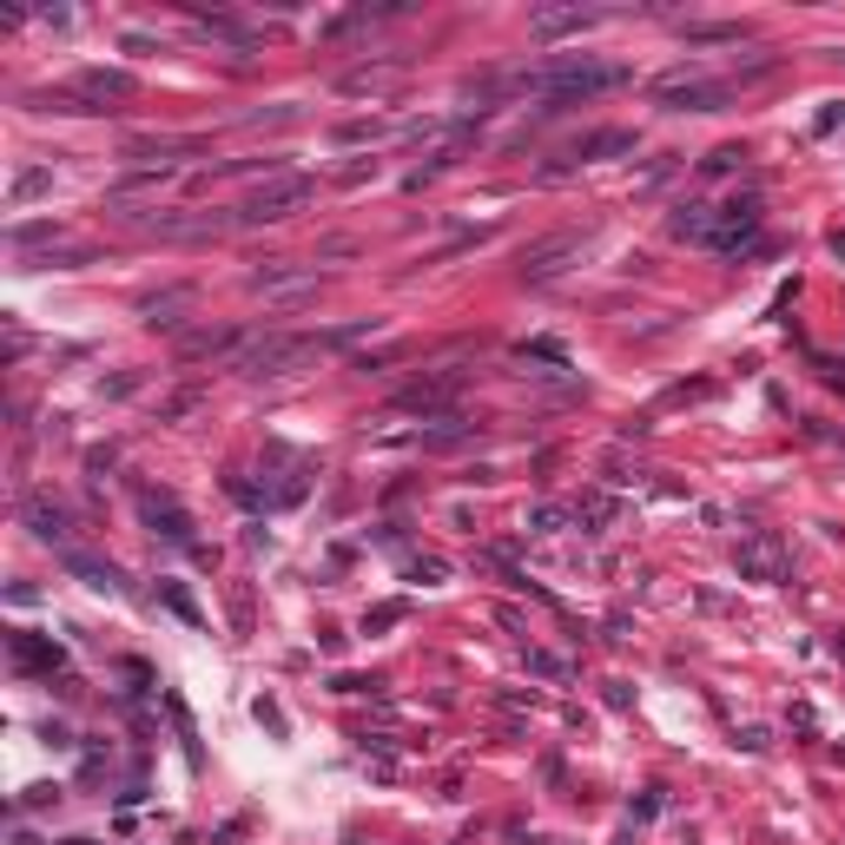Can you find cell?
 <instances>
[{"instance_id":"6da1fadb","label":"cell","mask_w":845,"mask_h":845,"mask_svg":"<svg viewBox=\"0 0 845 845\" xmlns=\"http://www.w3.org/2000/svg\"><path fill=\"white\" fill-rule=\"evenodd\" d=\"M522 93H542L548 106H568V100H595V93H615V87H628V66H602V60H548V66H535V73H522L516 79Z\"/></svg>"},{"instance_id":"4fadbf2b","label":"cell","mask_w":845,"mask_h":845,"mask_svg":"<svg viewBox=\"0 0 845 845\" xmlns=\"http://www.w3.org/2000/svg\"><path fill=\"white\" fill-rule=\"evenodd\" d=\"M165 602H173V608H179L186 621H199V608H192V595H186V588H179V581H165Z\"/></svg>"},{"instance_id":"3957f363","label":"cell","mask_w":845,"mask_h":845,"mask_svg":"<svg viewBox=\"0 0 845 845\" xmlns=\"http://www.w3.org/2000/svg\"><path fill=\"white\" fill-rule=\"evenodd\" d=\"M311 192H317L311 179H272V186H258V192H251L231 218H238V231H244V225H278V218L304 212V205H311Z\"/></svg>"},{"instance_id":"8fae6325","label":"cell","mask_w":845,"mask_h":845,"mask_svg":"<svg viewBox=\"0 0 845 845\" xmlns=\"http://www.w3.org/2000/svg\"><path fill=\"white\" fill-rule=\"evenodd\" d=\"M60 562H66L73 575H87L93 588H119V568H113V562H93V555H79V548H60Z\"/></svg>"},{"instance_id":"5b68a950","label":"cell","mask_w":845,"mask_h":845,"mask_svg":"<svg viewBox=\"0 0 845 845\" xmlns=\"http://www.w3.org/2000/svg\"><path fill=\"white\" fill-rule=\"evenodd\" d=\"M654 100L673 106V113H720V106H727V87H720V79H701V73H673V79H660V87H654Z\"/></svg>"},{"instance_id":"7c38bea8","label":"cell","mask_w":845,"mask_h":845,"mask_svg":"<svg viewBox=\"0 0 845 845\" xmlns=\"http://www.w3.org/2000/svg\"><path fill=\"white\" fill-rule=\"evenodd\" d=\"M47 186H53V173H40V165H34V173H21V179H14V205H27V199L47 192Z\"/></svg>"},{"instance_id":"9c48e42d","label":"cell","mask_w":845,"mask_h":845,"mask_svg":"<svg viewBox=\"0 0 845 845\" xmlns=\"http://www.w3.org/2000/svg\"><path fill=\"white\" fill-rule=\"evenodd\" d=\"M740 568H746L753 581H780V575H786V562H780V548H773L767 535H746V548H740Z\"/></svg>"},{"instance_id":"ba28073f","label":"cell","mask_w":845,"mask_h":845,"mask_svg":"<svg viewBox=\"0 0 845 845\" xmlns=\"http://www.w3.org/2000/svg\"><path fill=\"white\" fill-rule=\"evenodd\" d=\"M27 529H34L40 542H66V535H73V516L60 509V502H47V495H27Z\"/></svg>"},{"instance_id":"8992f818","label":"cell","mask_w":845,"mask_h":845,"mask_svg":"<svg viewBox=\"0 0 845 845\" xmlns=\"http://www.w3.org/2000/svg\"><path fill=\"white\" fill-rule=\"evenodd\" d=\"M139 509H146V522H152V535H165V542H179V548H199V542H192V516L179 509V502H173V495H152V489H146V495H139Z\"/></svg>"},{"instance_id":"277c9868","label":"cell","mask_w":845,"mask_h":845,"mask_svg":"<svg viewBox=\"0 0 845 845\" xmlns=\"http://www.w3.org/2000/svg\"><path fill=\"white\" fill-rule=\"evenodd\" d=\"M701 244H714V251H759V199L720 205V212L707 218V238H701Z\"/></svg>"},{"instance_id":"30bf717a","label":"cell","mask_w":845,"mask_h":845,"mask_svg":"<svg viewBox=\"0 0 845 845\" xmlns=\"http://www.w3.org/2000/svg\"><path fill=\"white\" fill-rule=\"evenodd\" d=\"M8 647H14V660H21V667H34V673H53V667H60V647H53V641H34V634H14Z\"/></svg>"},{"instance_id":"52a82bcc","label":"cell","mask_w":845,"mask_h":845,"mask_svg":"<svg viewBox=\"0 0 845 845\" xmlns=\"http://www.w3.org/2000/svg\"><path fill=\"white\" fill-rule=\"evenodd\" d=\"M595 21H608L602 8H542L535 21H529V34L535 40H555V34H581V27H595Z\"/></svg>"},{"instance_id":"7a4b0ae2","label":"cell","mask_w":845,"mask_h":845,"mask_svg":"<svg viewBox=\"0 0 845 845\" xmlns=\"http://www.w3.org/2000/svg\"><path fill=\"white\" fill-rule=\"evenodd\" d=\"M357 330H330V337H285V330H258V337H244V351L231 357V370L244 377H285L291 364L317 357V351H337V344H351Z\"/></svg>"}]
</instances>
